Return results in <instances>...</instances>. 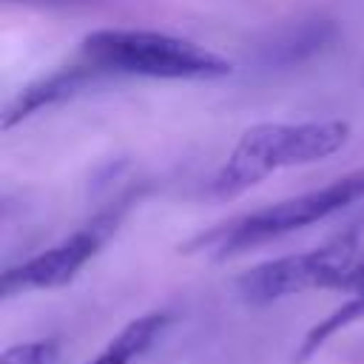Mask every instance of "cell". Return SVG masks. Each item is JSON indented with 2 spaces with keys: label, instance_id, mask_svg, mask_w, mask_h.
I'll list each match as a JSON object with an SVG mask.
<instances>
[{
  "label": "cell",
  "instance_id": "3",
  "mask_svg": "<svg viewBox=\"0 0 364 364\" xmlns=\"http://www.w3.org/2000/svg\"><path fill=\"white\" fill-rule=\"evenodd\" d=\"M358 199H364V168L344 173L321 188L296 193L290 199H282V202L264 205L259 210H250L245 216H236L230 222H222V225L210 228L208 233H199L193 242H188L185 250L188 253L202 250L213 259L236 256L256 245H264V242H273L293 230L324 222V219L336 216L338 210L355 205Z\"/></svg>",
  "mask_w": 364,
  "mask_h": 364
},
{
  "label": "cell",
  "instance_id": "9",
  "mask_svg": "<svg viewBox=\"0 0 364 364\" xmlns=\"http://www.w3.org/2000/svg\"><path fill=\"white\" fill-rule=\"evenodd\" d=\"M60 358H63L60 338H37L6 347L0 364H60Z\"/></svg>",
  "mask_w": 364,
  "mask_h": 364
},
{
  "label": "cell",
  "instance_id": "5",
  "mask_svg": "<svg viewBox=\"0 0 364 364\" xmlns=\"http://www.w3.org/2000/svg\"><path fill=\"white\" fill-rule=\"evenodd\" d=\"M122 216V208L102 210L97 213L88 225L77 228L57 245L28 256L26 262L6 267L0 276V293L17 296V293H31V290H57L65 287L77 279V273L100 253V247L108 242V236L117 230Z\"/></svg>",
  "mask_w": 364,
  "mask_h": 364
},
{
  "label": "cell",
  "instance_id": "1",
  "mask_svg": "<svg viewBox=\"0 0 364 364\" xmlns=\"http://www.w3.org/2000/svg\"><path fill=\"white\" fill-rule=\"evenodd\" d=\"M350 139V122L344 119H301V122H259L250 125L222 168L210 179V193L219 199H230L259 185L276 171L313 165L336 151H341Z\"/></svg>",
  "mask_w": 364,
  "mask_h": 364
},
{
  "label": "cell",
  "instance_id": "7",
  "mask_svg": "<svg viewBox=\"0 0 364 364\" xmlns=\"http://www.w3.org/2000/svg\"><path fill=\"white\" fill-rule=\"evenodd\" d=\"M168 313H145L131 318L88 364H136L156 341V336L168 327Z\"/></svg>",
  "mask_w": 364,
  "mask_h": 364
},
{
  "label": "cell",
  "instance_id": "4",
  "mask_svg": "<svg viewBox=\"0 0 364 364\" xmlns=\"http://www.w3.org/2000/svg\"><path fill=\"white\" fill-rule=\"evenodd\" d=\"M358 264V230H344L330 242L262 262L236 279V293L250 307H264L310 290H341Z\"/></svg>",
  "mask_w": 364,
  "mask_h": 364
},
{
  "label": "cell",
  "instance_id": "2",
  "mask_svg": "<svg viewBox=\"0 0 364 364\" xmlns=\"http://www.w3.org/2000/svg\"><path fill=\"white\" fill-rule=\"evenodd\" d=\"M80 63L94 74L151 80H219L233 63L188 37L151 28H94L80 43Z\"/></svg>",
  "mask_w": 364,
  "mask_h": 364
},
{
  "label": "cell",
  "instance_id": "8",
  "mask_svg": "<svg viewBox=\"0 0 364 364\" xmlns=\"http://www.w3.org/2000/svg\"><path fill=\"white\" fill-rule=\"evenodd\" d=\"M341 290H347L350 299H347L341 307H336L327 318H321L318 324H313V327L307 330L304 341L299 344V355H296L299 361H304V358H310L313 353H318V347H324L338 330H344V327H350L353 321L364 318V262H358V264L353 267V273L347 276V282H344Z\"/></svg>",
  "mask_w": 364,
  "mask_h": 364
},
{
  "label": "cell",
  "instance_id": "6",
  "mask_svg": "<svg viewBox=\"0 0 364 364\" xmlns=\"http://www.w3.org/2000/svg\"><path fill=\"white\" fill-rule=\"evenodd\" d=\"M94 77H97V74H94L85 63H77V65H68V68H60V71L48 74L46 80L28 85V88L9 105L3 125L11 128L14 122L31 117L34 111H40V108H46V105H51V102H60V100L77 94V91H80L85 82H91Z\"/></svg>",
  "mask_w": 364,
  "mask_h": 364
}]
</instances>
